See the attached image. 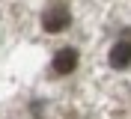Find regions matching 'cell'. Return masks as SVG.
<instances>
[{
    "mask_svg": "<svg viewBox=\"0 0 131 119\" xmlns=\"http://www.w3.org/2000/svg\"><path fill=\"white\" fill-rule=\"evenodd\" d=\"M69 27H72V12L66 3H51L42 12V30L45 33H63Z\"/></svg>",
    "mask_w": 131,
    "mask_h": 119,
    "instance_id": "obj_1",
    "label": "cell"
},
{
    "mask_svg": "<svg viewBox=\"0 0 131 119\" xmlns=\"http://www.w3.org/2000/svg\"><path fill=\"white\" fill-rule=\"evenodd\" d=\"M78 60H81V54H78V48H60L57 54H54V63H51V69H54V74H72L74 69H78Z\"/></svg>",
    "mask_w": 131,
    "mask_h": 119,
    "instance_id": "obj_2",
    "label": "cell"
},
{
    "mask_svg": "<svg viewBox=\"0 0 131 119\" xmlns=\"http://www.w3.org/2000/svg\"><path fill=\"white\" fill-rule=\"evenodd\" d=\"M107 60H110V66H113L116 71L128 69V66H131V42H128V39H119L113 48H110Z\"/></svg>",
    "mask_w": 131,
    "mask_h": 119,
    "instance_id": "obj_3",
    "label": "cell"
}]
</instances>
